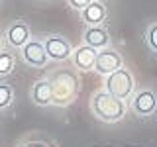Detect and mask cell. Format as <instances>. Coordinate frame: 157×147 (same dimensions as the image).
<instances>
[{"instance_id": "obj_5", "label": "cell", "mask_w": 157, "mask_h": 147, "mask_svg": "<svg viewBox=\"0 0 157 147\" xmlns=\"http://www.w3.org/2000/svg\"><path fill=\"white\" fill-rule=\"evenodd\" d=\"M43 45H45L47 57L51 61L61 63V61H67L73 55V45L65 36H49L43 39Z\"/></svg>"}, {"instance_id": "obj_14", "label": "cell", "mask_w": 157, "mask_h": 147, "mask_svg": "<svg viewBox=\"0 0 157 147\" xmlns=\"http://www.w3.org/2000/svg\"><path fill=\"white\" fill-rule=\"evenodd\" d=\"M14 102V90L6 82H0V110L8 108Z\"/></svg>"}, {"instance_id": "obj_18", "label": "cell", "mask_w": 157, "mask_h": 147, "mask_svg": "<svg viewBox=\"0 0 157 147\" xmlns=\"http://www.w3.org/2000/svg\"><path fill=\"white\" fill-rule=\"evenodd\" d=\"M4 49V41H2V36H0V51Z\"/></svg>"}, {"instance_id": "obj_7", "label": "cell", "mask_w": 157, "mask_h": 147, "mask_svg": "<svg viewBox=\"0 0 157 147\" xmlns=\"http://www.w3.org/2000/svg\"><path fill=\"white\" fill-rule=\"evenodd\" d=\"M32 39V32H29V26L22 20H16L6 28L4 32V41L8 43V47L12 49H22L26 43Z\"/></svg>"}, {"instance_id": "obj_3", "label": "cell", "mask_w": 157, "mask_h": 147, "mask_svg": "<svg viewBox=\"0 0 157 147\" xmlns=\"http://www.w3.org/2000/svg\"><path fill=\"white\" fill-rule=\"evenodd\" d=\"M106 92L120 100H128L132 94H134V88H136V82H134V77L128 69H118L112 75L106 77Z\"/></svg>"}, {"instance_id": "obj_8", "label": "cell", "mask_w": 157, "mask_h": 147, "mask_svg": "<svg viewBox=\"0 0 157 147\" xmlns=\"http://www.w3.org/2000/svg\"><path fill=\"white\" fill-rule=\"evenodd\" d=\"M132 110L136 112L137 116H151L157 110V94L149 88L145 90H140L132 100Z\"/></svg>"}, {"instance_id": "obj_10", "label": "cell", "mask_w": 157, "mask_h": 147, "mask_svg": "<svg viewBox=\"0 0 157 147\" xmlns=\"http://www.w3.org/2000/svg\"><path fill=\"white\" fill-rule=\"evenodd\" d=\"M96 55L98 51L94 47H88V45H81L77 49H73V65L77 69H81V71H90V69H94V63H96Z\"/></svg>"}, {"instance_id": "obj_16", "label": "cell", "mask_w": 157, "mask_h": 147, "mask_svg": "<svg viewBox=\"0 0 157 147\" xmlns=\"http://www.w3.org/2000/svg\"><path fill=\"white\" fill-rule=\"evenodd\" d=\"M90 2H92V0H67V4L73 10H77V12H82V10H85Z\"/></svg>"}, {"instance_id": "obj_2", "label": "cell", "mask_w": 157, "mask_h": 147, "mask_svg": "<svg viewBox=\"0 0 157 147\" xmlns=\"http://www.w3.org/2000/svg\"><path fill=\"white\" fill-rule=\"evenodd\" d=\"M90 110L100 122L104 124H116L126 116V104L124 100L108 94L106 90H100L92 96L90 100Z\"/></svg>"}, {"instance_id": "obj_15", "label": "cell", "mask_w": 157, "mask_h": 147, "mask_svg": "<svg viewBox=\"0 0 157 147\" xmlns=\"http://www.w3.org/2000/svg\"><path fill=\"white\" fill-rule=\"evenodd\" d=\"M145 41L153 53H157V22L149 24V28L145 29Z\"/></svg>"}, {"instance_id": "obj_9", "label": "cell", "mask_w": 157, "mask_h": 147, "mask_svg": "<svg viewBox=\"0 0 157 147\" xmlns=\"http://www.w3.org/2000/svg\"><path fill=\"white\" fill-rule=\"evenodd\" d=\"M82 41L88 47H94L96 51L104 47H110V33H108L106 28L102 26H88L82 33Z\"/></svg>"}, {"instance_id": "obj_17", "label": "cell", "mask_w": 157, "mask_h": 147, "mask_svg": "<svg viewBox=\"0 0 157 147\" xmlns=\"http://www.w3.org/2000/svg\"><path fill=\"white\" fill-rule=\"evenodd\" d=\"M18 147H49V145L43 143V141H24V143H20Z\"/></svg>"}, {"instance_id": "obj_13", "label": "cell", "mask_w": 157, "mask_h": 147, "mask_svg": "<svg viewBox=\"0 0 157 147\" xmlns=\"http://www.w3.org/2000/svg\"><path fill=\"white\" fill-rule=\"evenodd\" d=\"M16 67V55L10 49H2L0 51V78H6Z\"/></svg>"}, {"instance_id": "obj_4", "label": "cell", "mask_w": 157, "mask_h": 147, "mask_svg": "<svg viewBox=\"0 0 157 147\" xmlns=\"http://www.w3.org/2000/svg\"><path fill=\"white\" fill-rule=\"evenodd\" d=\"M20 53H22V61L29 67H45L47 61H49L43 41L41 39H36V37L29 39L26 45L20 49Z\"/></svg>"}, {"instance_id": "obj_11", "label": "cell", "mask_w": 157, "mask_h": 147, "mask_svg": "<svg viewBox=\"0 0 157 147\" xmlns=\"http://www.w3.org/2000/svg\"><path fill=\"white\" fill-rule=\"evenodd\" d=\"M29 96H32L33 104H37V106L53 104V88H51L49 78H39V81L33 82L32 90H29Z\"/></svg>"}, {"instance_id": "obj_6", "label": "cell", "mask_w": 157, "mask_h": 147, "mask_svg": "<svg viewBox=\"0 0 157 147\" xmlns=\"http://www.w3.org/2000/svg\"><path fill=\"white\" fill-rule=\"evenodd\" d=\"M122 65H124V59H122L120 53H118L114 47H104V49H100L98 55H96L94 71L108 77L114 71H118V69H122Z\"/></svg>"}, {"instance_id": "obj_12", "label": "cell", "mask_w": 157, "mask_h": 147, "mask_svg": "<svg viewBox=\"0 0 157 147\" xmlns=\"http://www.w3.org/2000/svg\"><path fill=\"white\" fill-rule=\"evenodd\" d=\"M81 18L86 26H100L106 20V6L100 0H92V2L81 12Z\"/></svg>"}, {"instance_id": "obj_1", "label": "cell", "mask_w": 157, "mask_h": 147, "mask_svg": "<svg viewBox=\"0 0 157 147\" xmlns=\"http://www.w3.org/2000/svg\"><path fill=\"white\" fill-rule=\"evenodd\" d=\"M53 88V104L57 106H69L77 98L81 85H78V77L71 69H57L47 77Z\"/></svg>"}]
</instances>
